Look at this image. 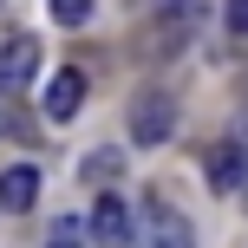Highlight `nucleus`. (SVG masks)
<instances>
[{
	"instance_id": "f257e3e1",
	"label": "nucleus",
	"mask_w": 248,
	"mask_h": 248,
	"mask_svg": "<svg viewBox=\"0 0 248 248\" xmlns=\"http://www.w3.org/2000/svg\"><path fill=\"white\" fill-rule=\"evenodd\" d=\"M196 26H202V0H157V13L137 26V59H150V65L176 59L196 39Z\"/></svg>"
},
{
	"instance_id": "f03ea898",
	"label": "nucleus",
	"mask_w": 248,
	"mask_h": 248,
	"mask_svg": "<svg viewBox=\"0 0 248 248\" xmlns=\"http://www.w3.org/2000/svg\"><path fill=\"white\" fill-rule=\"evenodd\" d=\"M189 242H196L189 216L170 209L163 196H144V209H137V248H189Z\"/></svg>"
},
{
	"instance_id": "7ed1b4c3",
	"label": "nucleus",
	"mask_w": 248,
	"mask_h": 248,
	"mask_svg": "<svg viewBox=\"0 0 248 248\" xmlns=\"http://www.w3.org/2000/svg\"><path fill=\"white\" fill-rule=\"evenodd\" d=\"M170 131H176V98L170 92H137L131 98V144H144V150H157V144H170Z\"/></svg>"
},
{
	"instance_id": "20e7f679",
	"label": "nucleus",
	"mask_w": 248,
	"mask_h": 248,
	"mask_svg": "<svg viewBox=\"0 0 248 248\" xmlns=\"http://www.w3.org/2000/svg\"><path fill=\"white\" fill-rule=\"evenodd\" d=\"M92 242H98V248H131V242H137L131 209H124V196H111V189H105L98 209H92Z\"/></svg>"
},
{
	"instance_id": "39448f33",
	"label": "nucleus",
	"mask_w": 248,
	"mask_h": 248,
	"mask_svg": "<svg viewBox=\"0 0 248 248\" xmlns=\"http://www.w3.org/2000/svg\"><path fill=\"white\" fill-rule=\"evenodd\" d=\"M33 65H39V39L33 33H13L7 46H0V92H26Z\"/></svg>"
},
{
	"instance_id": "423d86ee",
	"label": "nucleus",
	"mask_w": 248,
	"mask_h": 248,
	"mask_svg": "<svg viewBox=\"0 0 248 248\" xmlns=\"http://www.w3.org/2000/svg\"><path fill=\"white\" fill-rule=\"evenodd\" d=\"M209 189L216 196H235V189H248V157L235 137H222V144L209 150Z\"/></svg>"
},
{
	"instance_id": "0eeeda50",
	"label": "nucleus",
	"mask_w": 248,
	"mask_h": 248,
	"mask_svg": "<svg viewBox=\"0 0 248 248\" xmlns=\"http://www.w3.org/2000/svg\"><path fill=\"white\" fill-rule=\"evenodd\" d=\"M78 105H85V72H52V85H46V118L52 124H72L78 118Z\"/></svg>"
},
{
	"instance_id": "6e6552de",
	"label": "nucleus",
	"mask_w": 248,
	"mask_h": 248,
	"mask_svg": "<svg viewBox=\"0 0 248 248\" xmlns=\"http://www.w3.org/2000/svg\"><path fill=\"white\" fill-rule=\"evenodd\" d=\"M33 202H39V170H33V163H13V170H0V209L26 216Z\"/></svg>"
},
{
	"instance_id": "1a4fd4ad",
	"label": "nucleus",
	"mask_w": 248,
	"mask_h": 248,
	"mask_svg": "<svg viewBox=\"0 0 248 248\" xmlns=\"http://www.w3.org/2000/svg\"><path fill=\"white\" fill-rule=\"evenodd\" d=\"M124 170V157H118V150H92V157L85 163H78V176H85V183L92 189H105V183H111V176Z\"/></svg>"
},
{
	"instance_id": "9d476101",
	"label": "nucleus",
	"mask_w": 248,
	"mask_h": 248,
	"mask_svg": "<svg viewBox=\"0 0 248 248\" xmlns=\"http://www.w3.org/2000/svg\"><path fill=\"white\" fill-rule=\"evenodd\" d=\"M85 229H92V222H85ZM85 229H78L72 216H59V222L46 229V248H85Z\"/></svg>"
},
{
	"instance_id": "9b49d317",
	"label": "nucleus",
	"mask_w": 248,
	"mask_h": 248,
	"mask_svg": "<svg viewBox=\"0 0 248 248\" xmlns=\"http://www.w3.org/2000/svg\"><path fill=\"white\" fill-rule=\"evenodd\" d=\"M52 7V20L59 26H78V20H92V0H46Z\"/></svg>"
},
{
	"instance_id": "f8f14e48",
	"label": "nucleus",
	"mask_w": 248,
	"mask_h": 248,
	"mask_svg": "<svg viewBox=\"0 0 248 248\" xmlns=\"http://www.w3.org/2000/svg\"><path fill=\"white\" fill-rule=\"evenodd\" d=\"M229 33L248 39V0H229Z\"/></svg>"
},
{
	"instance_id": "ddd939ff",
	"label": "nucleus",
	"mask_w": 248,
	"mask_h": 248,
	"mask_svg": "<svg viewBox=\"0 0 248 248\" xmlns=\"http://www.w3.org/2000/svg\"><path fill=\"white\" fill-rule=\"evenodd\" d=\"M235 144H242V157H248V124H235Z\"/></svg>"
},
{
	"instance_id": "4468645a",
	"label": "nucleus",
	"mask_w": 248,
	"mask_h": 248,
	"mask_svg": "<svg viewBox=\"0 0 248 248\" xmlns=\"http://www.w3.org/2000/svg\"><path fill=\"white\" fill-rule=\"evenodd\" d=\"M7 131H13V118H7V111H0V137H7Z\"/></svg>"
}]
</instances>
